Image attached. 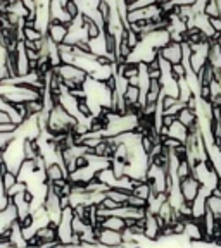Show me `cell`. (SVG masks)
I'll return each mask as SVG.
<instances>
[{
  "label": "cell",
  "mask_w": 221,
  "mask_h": 248,
  "mask_svg": "<svg viewBox=\"0 0 221 248\" xmlns=\"http://www.w3.org/2000/svg\"><path fill=\"white\" fill-rule=\"evenodd\" d=\"M176 119L180 121V123L185 126L188 131L190 129H194V128H197L199 126V116H197V112H195L194 108L192 107H188V105H185V107L182 108L178 112V116H176Z\"/></svg>",
  "instance_id": "8992f818"
},
{
  "label": "cell",
  "mask_w": 221,
  "mask_h": 248,
  "mask_svg": "<svg viewBox=\"0 0 221 248\" xmlns=\"http://www.w3.org/2000/svg\"><path fill=\"white\" fill-rule=\"evenodd\" d=\"M126 205L133 207V209H147V200H144V198H140V197H136V195L130 193Z\"/></svg>",
  "instance_id": "e0dca14e"
},
{
  "label": "cell",
  "mask_w": 221,
  "mask_h": 248,
  "mask_svg": "<svg viewBox=\"0 0 221 248\" xmlns=\"http://www.w3.org/2000/svg\"><path fill=\"white\" fill-rule=\"evenodd\" d=\"M17 181H19V179H17V174H14V172H11V170L5 169L4 172H2V185H4V188H5V193H7Z\"/></svg>",
  "instance_id": "5bb4252c"
},
{
  "label": "cell",
  "mask_w": 221,
  "mask_h": 248,
  "mask_svg": "<svg viewBox=\"0 0 221 248\" xmlns=\"http://www.w3.org/2000/svg\"><path fill=\"white\" fill-rule=\"evenodd\" d=\"M68 2H69V0H62V4H64V5H66V4H68Z\"/></svg>",
  "instance_id": "603a6c76"
},
{
  "label": "cell",
  "mask_w": 221,
  "mask_h": 248,
  "mask_svg": "<svg viewBox=\"0 0 221 248\" xmlns=\"http://www.w3.org/2000/svg\"><path fill=\"white\" fill-rule=\"evenodd\" d=\"M176 179L178 181H182V179H187L190 178V176H194V166H192V162L188 159H180L178 166H176Z\"/></svg>",
  "instance_id": "9c48e42d"
},
{
  "label": "cell",
  "mask_w": 221,
  "mask_h": 248,
  "mask_svg": "<svg viewBox=\"0 0 221 248\" xmlns=\"http://www.w3.org/2000/svg\"><path fill=\"white\" fill-rule=\"evenodd\" d=\"M126 2H128V5H132V4H135L136 0H126Z\"/></svg>",
  "instance_id": "7402d4cb"
},
{
  "label": "cell",
  "mask_w": 221,
  "mask_h": 248,
  "mask_svg": "<svg viewBox=\"0 0 221 248\" xmlns=\"http://www.w3.org/2000/svg\"><path fill=\"white\" fill-rule=\"evenodd\" d=\"M0 124H2V126H5V124H12L11 116H9L7 112H4V110H0Z\"/></svg>",
  "instance_id": "44dd1931"
},
{
  "label": "cell",
  "mask_w": 221,
  "mask_h": 248,
  "mask_svg": "<svg viewBox=\"0 0 221 248\" xmlns=\"http://www.w3.org/2000/svg\"><path fill=\"white\" fill-rule=\"evenodd\" d=\"M23 138H16L4 152H0V159L2 164L7 170L17 174L24 162H26V157H24V148H23Z\"/></svg>",
  "instance_id": "6da1fadb"
},
{
  "label": "cell",
  "mask_w": 221,
  "mask_h": 248,
  "mask_svg": "<svg viewBox=\"0 0 221 248\" xmlns=\"http://www.w3.org/2000/svg\"><path fill=\"white\" fill-rule=\"evenodd\" d=\"M204 14H206L207 17H221V12L216 4V0H207L206 7H204Z\"/></svg>",
  "instance_id": "9a60e30c"
},
{
  "label": "cell",
  "mask_w": 221,
  "mask_h": 248,
  "mask_svg": "<svg viewBox=\"0 0 221 248\" xmlns=\"http://www.w3.org/2000/svg\"><path fill=\"white\" fill-rule=\"evenodd\" d=\"M97 240L101 245L109 248H121L123 247V232L113 231V229L97 228Z\"/></svg>",
  "instance_id": "7a4b0ae2"
},
{
  "label": "cell",
  "mask_w": 221,
  "mask_h": 248,
  "mask_svg": "<svg viewBox=\"0 0 221 248\" xmlns=\"http://www.w3.org/2000/svg\"><path fill=\"white\" fill-rule=\"evenodd\" d=\"M45 38V35H43L42 31L36 30L33 24H28L23 28V40H26V42H42V40Z\"/></svg>",
  "instance_id": "8fae6325"
},
{
  "label": "cell",
  "mask_w": 221,
  "mask_h": 248,
  "mask_svg": "<svg viewBox=\"0 0 221 248\" xmlns=\"http://www.w3.org/2000/svg\"><path fill=\"white\" fill-rule=\"evenodd\" d=\"M105 197L113 198L114 202L119 203V205H126V202H128V197H130V191L121 190V188H111V190L105 191Z\"/></svg>",
  "instance_id": "7c38bea8"
},
{
  "label": "cell",
  "mask_w": 221,
  "mask_h": 248,
  "mask_svg": "<svg viewBox=\"0 0 221 248\" xmlns=\"http://www.w3.org/2000/svg\"><path fill=\"white\" fill-rule=\"evenodd\" d=\"M68 33H69V26H68V24L55 23V21H52L51 26H49V31H47V35H45V36H49V38H51L54 43L61 45V43L66 42Z\"/></svg>",
  "instance_id": "5b68a950"
},
{
  "label": "cell",
  "mask_w": 221,
  "mask_h": 248,
  "mask_svg": "<svg viewBox=\"0 0 221 248\" xmlns=\"http://www.w3.org/2000/svg\"><path fill=\"white\" fill-rule=\"evenodd\" d=\"M64 7H66L68 14H69L73 19H74V17H78V16H82V12H80V7H78V4L74 2V0H69V2H68Z\"/></svg>",
  "instance_id": "d6986e66"
},
{
  "label": "cell",
  "mask_w": 221,
  "mask_h": 248,
  "mask_svg": "<svg viewBox=\"0 0 221 248\" xmlns=\"http://www.w3.org/2000/svg\"><path fill=\"white\" fill-rule=\"evenodd\" d=\"M207 61L216 71H221V45L218 42H211L209 45V55Z\"/></svg>",
  "instance_id": "30bf717a"
},
{
  "label": "cell",
  "mask_w": 221,
  "mask_h": 248,
  "mask_svg": "<svg viewBox=\"0 0 221 248\" xmlns=\"http://www.w3.org/2000/svg\"><path fill=\"white\" fill-rule=\"evenodd\" d=\"M188 136H190V131H188V129H187L178 119H176L175 123L168 128V136H166V138L176 140V141H180L182 145H187V140H188Z\"/></svg>",
  "instance_id": "52a82bcc"
},
{
  "label": "cell",
  "mask_w": 221,
  "mask_h": 248,
  "mask_svg": "<svg viewBox=\"0 0 221 248\" xmlns=\"http://www.w3.org/2000/svg\"><path fill=\"white\" fill-rule=\"evenodd\" d=\"M207 209H209V212H213V216L216 217L218 221H221V197L211 195L207 198Z\"/></svg>",
  "instance_id": "4fadbf2b"
},
{
  "label": "cell",
  "mask_w": 221,
  "mask_h": 248,
  "mask_svg": "<svg viewBox=\"0 0 221 248\" xmlns=\"http://www.w3.org/2000/svg\"><path fill=\"white\" fill-rule=\"evenodd\" d=\"M201 188H202V185L199 183V179L194 178V176L180 181V193H182L183 200L188 202V203H192V202L197 198Z\"/></svg>",
  "instance_id": "277c9868"
},
{
  "label": "cell",
  "mask_w": 221,
  "mask_h": 248,
  "mask_svg": "<svg viewBox=\"0 0 221 248\" xmlns=\"http://www.w3.org/2000/svg\"><path fill=\"white\" fill-rule=\"evenodd\" d=\"M187 67L183 66V64H173V67H171V74L176 78V79H183V78H187Z\"/></svg>",
  "instance_id": "ac0fdd59"
},
{
  "label": "cell",
  "mask_w": 221,
  "mask_h": 248,
  "mask_svg": "<svg viewBox=\"0 0 221 248\" xmlns=\"http://www.w3.org/2000/svg\"><path fill=\"white\" fill-rule=\"evenodd\" d=\"M99 207H101V209H104V210H107V212H111V216H113V214L116 212V210H119L123 205H119L118 202H114V200H113V198L105 197L104 200H102V203H101V205H99Z\"/></svg>",
  "instance_id": "2e32d148"
},
{
  "label": "cell",
  "mask_w": 221,
  "mask_h": 248,
  "mask_svg": "<svg viewBox=\"0 0 221 248\" xmlns=\"http://www.w3.org/2000/svg\"><path fill=\"white\" fill-rule=\"evenodd\" d=\"M163 61L170 62L171 66L173 64H182V59H183V54H182V43L178 42H170L166 46H163L159 52H157Z\"/></svg>",
  "instance_id": "3957f363"
},
{
  "label": "cell",
  "mask_w": 221,
  "mask_h": 248,
  "mask_svg": "<svg viewBox=\"0 0 221 248\" xmlns=\"http://www.w3.org/2000/svg\"><path fill=\"white\" fill-rule=\"evenodd\" d=\"M97 228L113 229V231L123 232L124 229L128 228V226H126V221H124L123 217H119V216H109V217H105V219H101V221H99Z\"/></svg>",
  "instance_id": "ba28073f"
},
{
  "label": "cell",
  "mask_w": 221,
  "mask_h": 248,
  "mask_svg": "<svg viewBox=\"0 0 221 248\" xmlns=\"http://www.w3.org/2000/svg\"><path fill=\"white\" fill-rule=\"evenodd\" d=\"M175 121H176L175 116H166V114H163V119H161V123H163L164 128H170V126L175 123Z\"/></svg>",
  "instance_id": "ffe728a7"
}]
</instances>
